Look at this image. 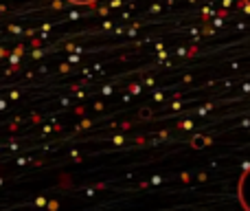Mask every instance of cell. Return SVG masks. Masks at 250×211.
<instances>
[{
	"instance_id": "6da1fadb",
	"label": "cell",
	"mask_w": 250,
	"mask_h": 211,
	"mask_svg": "<svg viewBox=\"0 0 250 211\" xmlns=\"http://www.w3.org/2000/svg\"><path fill=\"white\" fill-rule=\"evenodd\" d=\"M237 196H239V203H242V207L250 211V167L244 172V176L239 178Z\"/></svg>"
},
{
	"instance_id": "7a4b0ae2",
	"label": "cell",
	"mask_w": 250,
	"mask_h": 211,
	"mask_svg": "<svg viewBox=\"0 0 250 211\" xmlns=\"http://www.w3.org/2000/svg\"><path fill=\"white\" fill-rule=\"evenodd\" d=\"M73 4H90V2H95V0H70Z\"/></svg>"
},
{
	"instance_id": "3957f363",
	"label": "cell",
	"mask_w": 250,
	"mask_h": 211,
	"mask_svg": "<svg viewBox=\"0 0 250 211\" xmlns=\"http://www.w3.org/2000/svg\"><path fill=\"white\" fill-rule=\"evenodd\" d=\"M246 2H248V4H250V0H246Z\"/></svg>"
}]
</instances>
